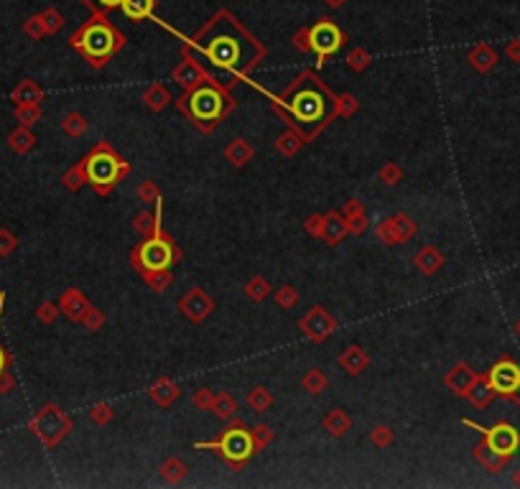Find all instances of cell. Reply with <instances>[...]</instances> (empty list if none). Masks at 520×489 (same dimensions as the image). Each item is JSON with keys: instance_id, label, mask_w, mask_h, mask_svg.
<instances>
[{"instance_id": "277c9868", "label": "cell", "mask_w": 520, "mask_h": 489, "mask_svg": "<svg viewBox=\"0 0 520 489\" xmlns=\"http://www.w3.org/2000/svg\"><path fill=\"white\" fill-rule=\"evenodd\" d=\"M209 449L215 446V449H220V451L227 456V459L232 461H245L250 453H253V436L247 433V430H227L222 438H220V444H207Z\"/></svg>"}, {"instance_id": "ac0fdd59", "label": "cell", "mask_w": 520, "mask_h": 489, "mask_svg": "<svg viewBox=\"0 0 520 489\" xmlns=\"http://www.w3.org/2000/svg\"><path fill=\"white\" fill-rule=\"evenodd\" d=\"M518 334H520V321H518Z\"/></svg>"}, {"instance_id": "5bb4252c", "label": "cell", "mask_w": 520, "mask_h": 489, "mask_svg": "<svg viewBox=\"0 0 520 489\" xmlns=\"http://www.w3.org/2000/svg\"><path fill=\"white\" fill-rule=\"evenodd\" d=\"M507 56L513 61H520V41H513V44L507 46Z\"/></svg>"}, {"instance_id": "9a60e30c", "label": "cell", "mask_w": 520, "mask_h": 489, "mask_svg": "<svg viewBox=\"0 0 520 489\" xmlns=\"http://www.w3.org/2000/svg\"><path fill=\"white\" fill-rule=\"evenodd\" d=\"M100 3H102V6H107V8H112V6H120L123 0H100Z\"/></svg>"}, {"instance_id": "2e32d148", "label": "cell", "mask_w": 520, "mask_h": 489, "mask_svg": "<svg viewBox=\"0 0 520 489\" xmlns=\"http://www.w3.org/2000/svg\"><path fill=\"white\" fill-rule=\"evenodd\" d=\"M3 367H6V355H3V349H0V372H3Z\"/></svg>"}, {"instance_id": "3957f363", "label": "cell", "mask_w": 520, "mask_h": 489, "mask_svg": "<svg viewBox=\"0 0 520 489\" xmlns=\"http://www.w3.org/2000/svg\"><path fill=\"white\" fill-rule=\"evenodd\" d=\"M490 387L492 393L510 395L515 390H520V364L513 359H500L495 367L490 370Z\"/></svg>"}, {"instance_id": "7a4b0ae2", "label": "cell", "mask_w": 520, "mask_h": 489, "mask_svg": "<svg viewBox=\"0 0 520 489\" xmlns=\"http://www.w3.org/2000/svg\"><path fill=\"white\" fill-rule=\"evenodd\" d=\"M480 428V426H477ZM484 433V444H487V449H490L492 453H498V456H503V459H507V456H513L515 451L520 449V433L515 426H510V423H498V426H492V428H480Z\"/></svg>"}, {"instance_id": "8992f818", "label": "cell", "mask_w": 520, "mask_h": 489, "mask_svg": "<svg viewBox=\"0 0 520 489\" xmlns=\"http://www.w3.org/2000/svg\"><path fill=\"white\" fill-rule=\"evenodd\" d=\"M171 260H174L171 247L161 238L148 240V242L141 247V263L146 270H164V267L171 265Z\"/></svg>"}, {"instance_id": "e0dca14e", "label": "cell", "mask_w": 520, "mask_h": 489, "mask_svg": "<svg viewBox=\"0 0 520 489\" xmlns=\"http://www.w3.org/2000/svg\"><path fill=\"white\" fill-rule=\"evenodd\" d=\"M515 482H518V484H520V472H518V476H515Z\"/></svg>"}, {"instance_id": "52a82bcc", "label": "cell", "mask_w": 520, "mask_h": 489, "mask_svg": "<svg viewBox=\"0 0 520 489\" xmlns=\"http://www.w3.org/2000/svg\"><path fill=\"white\" fill-rule=\"evenodd\" d=\"M192 112L199 120H215L220 112H222V100L217 95L215 89H197L192 95Z\"/></svg>"}, {"instance_id": "ba28073f", "label": "cell", "mask_w": 520, "mask_h": 489, "mask_svg": "<svg viewBox=\"0 0 520 489\" xmlns=\"http://www.w3.org/2000/svg\"><path fill=\"white\" fill-rule=\"evenodd\" d=\"M87 176L95 184H112L118 176V161L110 153H95L87 161Z\"/></svg>"}, {"instance_id": "8fae6325", "label": "cell", "mask_w": 520, "mask_h": 489, "mask_svg": "<svg viewBox=\"0 0 520 489\" xmlns=\"http://www.w3.org/2000/svg\"><path fill=\"white\" fill-rule=\"evenodd\" d=\"M120 8L125 10L128 18H146L153 10V0H123Z\"/></svg>"}, {"instance_id": "6da1fadb", "label": "cell", "mask_w": 520, "mask_h": 489, "mask_svg": "<svg viewBox=\"0 0 520 489\" xmlns=\"http://www.w3.org/2000/svg\"><path fill=\"white\" fill-rule=\"evenodd\" d=\"M75 46H79L92 59H105L115 49V33L105 23H92V26H87L82 31V36L75 38Z\"/></svg>"}, {"instance_id": "9c48e42d", "label": "cell", "mask_w": 520, "mask_h": 489, "mask_svg": "<svg viewBox=\"0 0 520 489\" xmlns=\"http://www.w3.org/2000/svg\"><path fill=\"white\" fill-rule=\"evenodd\" d=\"M293 112L304 120H316L324 112V102L316 92H301V95L293 100Z\"/></svg>"}, {"instance_id": "7c38bea8", "label": "cell", "mask_w": 520, "mask_h": 489, "mask_svg": "<svg viewBox=\"0 0 520 489\" xmlns=\"http://www.w3.org/2000/svg\"><path fill=\"white\" fill-rule=\"evenodd\" d=\"M495 61H498V54L492 52L490 46H480L475 54H472V64H475L480 72H487V69L495 67Z\"/></svg>"}, {"instance_id": "4fadbf2b", "label": "cell", "mask_w": 520, "mask_h": 489, "mask_svg": "<svg viewBox=\"0 0 520 489\" xmlns=\"http://www.w3.org/2000/svg\"><path fill=\"white\" fill-rule=\"evenodd\" d=\"M41 21H46V29H49V31H56L61 26V15L54 13V10H49V13H46Z\"/></svg>"}, {"instance_id": "5b68a950", "label": "cell", "mask_w": 520, "mask_h": 489, "mask_svg": "<svg viewBox=\"0 0 520 489\" xmlns=\"http://www.w3.org/2000/svg\"><path fill=\"white\" fill-rule=\"evenodd\" d=\"M339 44H342V33H339V29H337L335 23L321 21L309 31V46H312L319 56L335 54L337 49H339Z\"/></svg>"}, {"instance_id": "30bf717a", "label": "cell", "mask_w": 520, "mask_h": 489, "mask_svg": "<svg viewBox=\"0 0 520 489\" xmlns=\"http://www.w3.org/2000/svg\"><path fill=\"white\" fill-rule=\"evenodd\" d=\"M209 56H212V61L215 64H220V67H232L235 61H238V44L232 41V38H217L215 44H209Z\"/></svg>"}]
</instances>
